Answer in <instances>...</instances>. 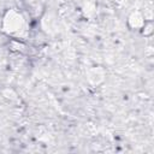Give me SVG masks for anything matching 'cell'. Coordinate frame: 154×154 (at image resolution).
I'll return each instance as SVG.
<instances>
[{
    "instance_id": "1",
    "label": "cell",
    "mask_w": 154,
    "mask_h": 154,
    "mask_svg": "<svg viewBox=\"0 0 154 154\" xmlns=\"http://www.w3.org/2000/svg\"><path fill=\"white\" fill-rule=\"evenodd\" d=\"M25 28V19L22 12L16 8L7 10L1 20V29L5 34L18 36Z\"/></svg>"
},
{
    "instance_id": "2",
    "label": "cell",
    "mask_w": 154,
    "mask_h": 154,
    "mask_svg": "<svg viewBox=\"0 0 154 154\" xmlns=\"http://www.w3.org/2000/svg\"><path fill=\"white\" fill-rule=\"evenodd\" d=\"M146 20H147V18L144 17V14L142 12L134 11V12H131L129 14L126 23H128V26L131 30H138L140 31L142 29V26H143V24H144Z\"/></svg>"
},
{
    "instance_id": "3",
    "label": "cell",
    "mask_w": 154,
    "mask_h": 154,
    "mask_svg": "<svg viewBox=\"0 0 154 154\" xmlns=\"http://www.w3.org/2000/svg\"><path fill=\"white\" fill-rule=\"evenodd\" d=\"M140 31H141L142 35H144L146 37H150V36L153 35V31H154V30H153V22H152V19H147Z\"/></svg>"
}]
</instances>
